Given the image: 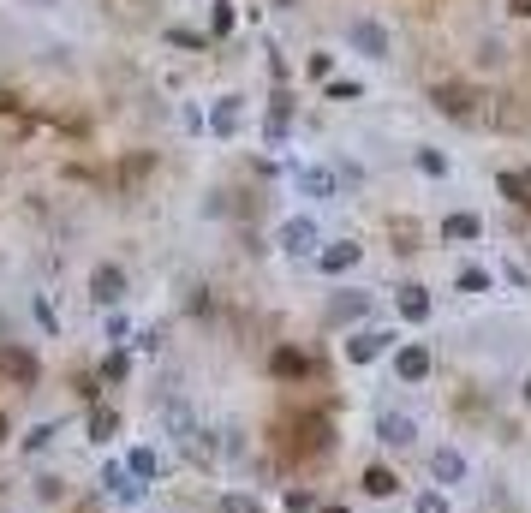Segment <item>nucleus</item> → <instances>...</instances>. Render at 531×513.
Here are the masks:
<instances>
[{"instance_id":"30","label":"nucleus","mask_w":531,"mask_h":513,"mask_svg":"<svg viewBox=\"0 0 531 513\" xmlns=\"http://www.w3.org/2000/svg\"><path fill=\"white\" fill-rule=\"evenodd\" d=\"M24 6H54V0H24Z\"/></svg>"},{"instance_id":"13","label":"nucleus","mask_w":531,"mask_h":513,"mask_svg":"<svg viewBox=\"0 0 531 513\" xmlns=\"http://www.w3.org/2000/svg\"><path fill=\"white\" fill-rule=\"evenodd\" d=\"M359 256H364V245H329V251L316 256V269L323 275H346V269H359Z\"/></svg>"},{"instance_id":"28","label":"nucleus","mask_w":531,"mask_h":513,"mask_svg":"<svg viewBox=\"0 0 531 513\" xmlns=\"http://www.w3.org/2000/svg\"><path fill=\"white\" fill-rule=\"evenodd\" d=\"M329 96H341V102H352V96H359V84H346V78H329Z\"/></svg>"},{"instance_id":"21","label":"nucleus","mask_w":531,"mask_h":513,"mask_svg":"<svg viewBox=\"0 0 531 513\" xmlns=\"http://www.w3.org/2000/svg\"><path fill=\"white\" fill-rule=\"evenodd\" d=\"M418 173H430V179H442V173H448V156H442V150H418Z\"/></svg>"},{"instance_id":"29","label":"nucleus","mask_w":531,"mask_h":513,"mask_svg":"<svg viewBox=\"0 0 531 513\" xmlns=\"http://www.w3.org/2000/svg\"><path fill=\"white\" fill-rule=\"evenodd\" d=\"M507 6H514V13H519V18H531V0H507Z\"/></svg>"},{"instance_id":"3","label":"nucleus","mask_w":531,"mask_h":513,"mask_svg":"<svg viewBox=\"0 0 531 513\" xmlns=\"http://www.w3.org/2000/svg\"><path fill=\"white\" fill-rule=\"evenodd\" d=\"M466 478H472V466H466L459 448H430V484L436 489H466Z\"/></svg>"},{"instance_id":"25","label":"nucleus","mask_w":531,"mask_h":513,"mask_svg":"<svg viewBox=\"0 0 531 513\" xmlns=\"http://www.w3.org/2000/svg\"><path fill=\"white\" fill-rule=\"evenodd\" d=\"M48 436H54V424H36V430L24 436V448H30V454H43V448H48Z\"/></svg>"},{"instance_id":"14","label":"nucleus","mask_w":531,"mask_h":513,"mask_svg":"<svg viewBox=\"0 0 531 513\" xmlns=\"http://www.w3.org/2000/svg\"><path fill=\"white\" fill-rule=\"evenodd\" d=\"M239 96H221L216 108H209V131H216V138H233V131H239Z\"/></svg>"},{"instance_id":"23","label":"nucleus","mask_w":531,"mask_h":513,"mask_svg":"<svg viewBox=\"0 0 531 513\" xmlns=\"http://www.w3.org/2000/svg\"><path fill=\"white\" fill-rule=\"evenodd\" d=\"M412 513H448V496L442 489H424V496L412 501Z\"/></svg>"},{"instance_id":"5","label":"nucleus","mask_w":531,"mask_h":513,"mask_svg":"<svg viewBox=\"0 0 531 513\" xmlns=\"http://www.w3.org/2000/svg\"><path fill=\"white\" fill-rule=\"evenodd\" d=\"M275 239H281V251H287V256H311L316 251V221H311V215H287Z\"/></svg>"},{"instance_id":"24","label":"nucleus","mask_w":531,"mask_h":513,"mask_svg":"<svg viewBox=\"0 0 531 513\" xmlns=\"http://www.w3.org/2000/svg\"><path fill=\"white\" fill-rule=\"evenodd\" d=\"M233 30V6L227 0H216V18H209V36H227Z\"/></svg>"},{"instance_id":"22","label":"nucleus","mask_w":531,"mask_h":513,"mask_svg":"<svg viewBox=\"0 0 531 513\" xmlns=\"http://www.w3.org/2000/svg\"><path fill=\"white\" fill-rule=\"evenodd\" d=\"M216 513H263V508H257V496H221Z\"/></svg>"},{"instance_id":"34","label":"nucleus","mask_w":531,"mask_h":513,"mask_svg":"<svg viewBox=\"0 0 531 513\" xmlns=\"http://www.w3.org/2000/svg\"><path fill=\"white\" fill-rule=\"evenodd\" d=\"M275 6H293V0H275Z\"/></svg>"},{"instance_id":"27","label":"nucleus","mask_w":531,"mask_h":513,"mask_svg":"<svg viewBox=\"0 0 531 513\" xmlns=\"http://www.w3.org/2000/svg\"><path fill=\"white\" fill-rule=\"evenodd\" d=\"M131 371V364H126V353H114V358H108V364H101V376H114V382H120V376H126Z\"/></svg>"},{"instance_id":"17","label":"nucleus","mask_w":531,"mask_h":513,"mask_svg":"<svg viewBox=\"0 0 531 513\" xmlns=\"http://www.w3.org/2000/svg\"><path fill=\"white\" fill-rule=\"evenodd\" d=\"M394 489H401V478H394V471H388V466H364V496L388 501V496H394Z\"/></svg>"},{"instance_id":"33","label":"nucleus","mask_w":531,"mask_h":513,"mask_svg":"<svg viewBox=\"0 0 531 513\" xmlns=\"http://www.w3.org/2000/svg\"><path fill=\"white\" fill-rule=\"evenodd\" d=\"M526 400H531V376H526Z\"/></svg>"},{"instance_id":"2","label":"nucleus","mask_w":531,"mask_h":513,"mask_svg":"<svg viewBox=\"0 0 531 513\" xmlns=\"http://www.w3.org/2000/svg\"><path fill=\"white\" fill-rule=\"evenodd\" d=\"M430 102L442 108L448 120H472L478 114V90L459 84V78H442V84H430Z\"/></svg>"},{"instance_id":"12","label":"nucleus","mask_w":531,"mask_h":513,"mask_svg":"<svg viewBox=\"0 0 531 513\" xmlns=\"http://www.w3.org/2000/svg\"><path fill=\"white\" fill-rule=\"evenodd\" d=\"M299 191L323 203V198H341V179H334L329 168H299Z\"/></svg>"},{"instance_id":"15","label":"nucleus","mask_w":531,"mask_h":513,"mask_svg":"<svg viewBox=\"0 0 531 513\" xmlns=\"http://www.w3.org/2000/svg\"><path fill=\"white\" fill-rule=\"evenodd\" d=\"M120 466H126V478H138V484H156L161 460H156V448H131V454L120 460Z\"/></svg>"},{"instance_id":"20","label":"nucleus","mask_w":531,"mask_h":513,"mask_svg":"<svg viewBox=\"0 0 531 513\" xmlns=\"http://www.w3.org/2000/svg\"><path fill=\"white\" fill-rule=\"evenodd\" d=\"M459 293H489V269L466 263V269H459Z\"/></svg>"},{"instance_id":"1","label":"nucleus","mask_w":531,"mask_h":513,"mask_svg":"<svg viewBox=\"0 0 531 513\" xmlns=\"http://www.w3.org/2000/svg\"><path fill=\"white\" fill-rule=\"evenodd\" d=\"M401 346V334L394 328H359L352 341H346V364H376L382 353H394Z\"/></svg>"},{"instance_id":"11","label":"nucleus","mask_w":531,"mask_h":513,"mask_svg":"<svg viewBox=\"0 0 531 513\" xmlns=\"http://www.w3.org/2000/svg\"><path fill=\"white\" fill-rule=\"evenodd\" d=\"M0 371H6V376H13V382H36V376H43V371H36V358H30L24 353V346H0Z\"/></svg>"},{"instance_id":"19","label":"nucleus","mask_w":531,"mask_h":513,"mask_svg":"<svg viewBox=\"0 0 531 513\" xmlns=\"http://www.w3.org/2000/svg\"><path fill=\"white\" fill-rule=\"evenodd\" d=\"M311 364H304V353H293V346H281L275 353V376H304Z\"/></svg>"},{"instance_id":"32","label":"nucleus","mask_w":531,"mask_h":513,"mask_svg":"<svg viewBox=\"0 0 531 513\" xmlns=\"http://www.w3.org/2000/svg\"><path fill=\"white\" fill-rule=\"evenodd\" d=\"M0 442H6V418H0Z\"/></svg>"},{"instance_id":"8","label":"nucleus","mask_w":531,"mask_h":513,"mask_svg":"<svg viewBox=\"0 0 531 513\" xmlns=\"http://www.w3.org/2000/svg\"><path fill=\"white\" fill-rule=\"evenodd\" d=\"M376 442H382V448H412L418 442V424L406 412H376Z\"/></svg>"},{"instance_id":"10","label":"nucleus","mask_w":531,"mask_h":513,"mask_svg":"<svg viewBox=\"0 0 531 513\" xmlns=\"http://www.w3.org/2000/svg\"><path fill=\"white\" fill-rule=\"evenodd\" d=\"M442 239H448V245H478V239H484V221H478L472 209H454V215L442 221Z\"/></svg>"},{"instance_id":"18","label":"nucleus","mask_w":531,"mask_h":513,"mask_svg":"<svg viewBox=\"0 0 531 513\" xmlns=\"http://www.w3.org/2000/svg\"><path fill=\"white\" fill-rule=\"evenodd\" d=\"M114 430H120V412H114V406H96V412H90V442H108Z\"/></svg>"},{"instance_id":"6","label":"nucleus","mask_w":531,"mask_h":513,"mask_svg":"<svg viewBox=\"0 0 531 513\" xmlns=\"http://www.w3.org/2000/svg\"><path fill=\"white\" fill-rule=\"evenodd\" d=\"M90 299L96 305H120L126 299V269H120V263H96V269H90Z\"/></svg>"},{"instance_id":"7","label":"nucleus","mask_w":531,"mask_h":513,"mask_svg":"<svg viewBox=\"0 0 531 513\" xmlns=\"http://www.w3.org/2000/svg\"><path fill=\"white\" fill-rule=\"evenodd\" d=\"M424 376H430V346H394V382H424Z\"/></svg>"},{"instance_id":"4","label":"nucleus","mask_w":531,"mask_h":513,"mask_svg":"<svg viewBox=\"0 0 531 513\" xmlns=\"http://www.w3.org/2000/svg\"><path fill=\"white\" fill-rule=\"evenodd\" d=\"M346 48L364 54V60H388V30L376 24V18H352V24H346Z\"/></svg>"},{"instance_id":"26","label":"nucleus","mask_w":531,"mask_h":513,"mask_svg":"<svg viewBox=\"0 0 531 513\" xmlns=\"http://www.w3.org/2000/svg\"><path fill=\"white\" fill-rule=\"evenodd\" d=\"M329 72H334V54H311V78H323V84H329Z\"/></svg>"},{"instance_id":"16","label":"nucleus","mask_w":531,"mask_h":513,"mask_svg":"<svg viewBox=\"0 0 531 513\" xmlns=\"http://www.w3.org/2000/svg\"><path fill=\"white\" fill-rule=\"evenodd\" d=\"M401 323H430V293L424 286H401Z\"/></svg>"},{"instance_id":"31","label":"nucleus","mask_w":531,"mask_h":513,"mask_svg":"<svg viewBox=\"0 0 531 513\" xmlns=\"http://www.w3.org/2000/svg\"><path fill=\"white\" fill-rule=\"evenodd\" d=\"M316 513H346V508H316Z\"/></svg>"},{"instance_id":"9","label":"nucleus","mask_w":531,"mask_h":513,"mask_svg":"<svg viewBox=\"0 0 531 513\" xmlns=\"http://www.w3.org/2000/svg\"><path fill=\"white\" fill-rule=\"evenodd\" d=\"M371 293H334V299H329V328H346V323H359V316L364 311H371Z\"/></svg>"}]
</instances>
